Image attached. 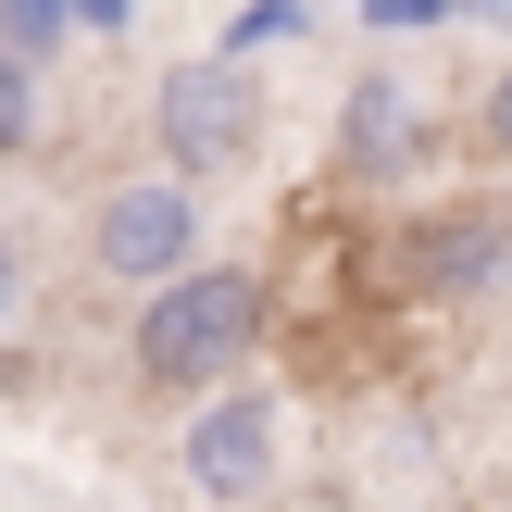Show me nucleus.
<instances>
[{"mask_svg":"<svg viewBox=\"0 0 512 512\" xmlns=\"http://www.w3.org/2000/svg\"><path fill=\"white\" fill-rule=\"evenodd\" d=\"M200 250H213V200H200V175L150 163V175L88 188V275H100V288H163V275H188Z\"/></svg>","mask_w":512,"mask_h":512,"instance_id":"nucleus-2","label":"nucleus"},{"mask_svg":"<svg viewBox=\"0 0 512 512\" xmlns=\"http://www.w3.org/2000/svg\"><path fill=\"white\" fill-rule=\"evenodd\" d=\"M475 150H488V163H512V63L475 88Z\"/></svg>","mask_w":512,"mask_h":512,"instance_id":"nucleus-9","label":"nucleus"},{"mask_svg":"<svg viewBox=\"0 0 512 512\" xmlns=\"http://www.w3.org/2000/svg\"><path fill=\"white\" fill-rule=\"evenodd\" d=\"M263 313H275V275L263 263H213L200 250L188 275L138 288V325H125V388L138 400H200L263 350Z\"/></svg>","mask_w":512,"mask_h":512,"instance_id":"nucleus-1","label":"nucleus"},{"mask_svg":"<svg viewBox=\"0 0 512 512\" xmlns=\"http://www.w3.org/2000/svg\"><path fill=\"white\" fill-rule=\"evenodd\" d=\"M38 138V75H25V50H0V150Z\"/></svg>","mask_w":512,"mask_h":512,"instance_id":"nucleus-8","label":"nucleus"},{"mask_svg":"<svg viewBox=\"0 0 512 512\" xmlns=\"http://www.w3.org/2000/svg\"><path fill=\"white\" fill-rule=\"evenodd\" d=\"M338 163L363 175V188H413V163H425V113H413V88H400V75H363V88L338 100Z\"/></svg>","mask_w":512,"mask_h":512,"instance_id":"nucleus-6","label":"nucleus"},{"mask_svg":"<svg viewBox=\"0 0 512 512\" xmlns=\"http://www.w3.org/2000/svg\"><path fill=\"white\" fill-rule=\"evenodd\" d=\"M0 25H13V50H38V38H63V0H0Z\"/></svg>","mask_w":512,"mask_h":512,"instance_id":"nucleus-10","label":"nucleus"},{"mask_svg":"<svg viewBox=\"0 0 512 512\" xmlns=\"http://www.w3.org/2000/svg\"><path fill=\"white\" fill-rule=\"evenodd\" d=\"M388 288L400 300H512V200L500 188L413 200L388 238Z\"/></svg>","mask_w":512,"mask_h":512,"instance_id":"nucleus-3","label":"nucleus"},{"mask_svg":"<svg viewBox=\"0 0 512 512\" xmlns=\"http://www.w3.org/2000/svg\"><path fill=\"white\" fill-rule=\"evenodd\" d=\"M25 300H38V238H25V225H0V338L25 325Z\"/></svg>","mask_w":512,"mask_h":512,"instance_id":"nucleus-7","label":"nucleus"},{"mask_svg":"<svg viewBox=\"0 0 512 512\" xmlns=\"http://www.w3.org/2000/svg\"><path fill=\"white\" fill-rule=\"evenodd\" d=\"M175 463H188V488L213 500V512H250V500H275V475H288V400L263 388V375H225V388H200L188 400V438H175Z\"/></svg>","mask_w":512,"mask_h":512,"instance_id":"nucleus-4","label":"nucleus"},{"mask_svg":"<svg viewBox=\"0 0 512 512\" xmlns=\"http://www.w3.org/2000/svg\"><path fill=\"white\" fill-rule=\"evenodd\" d=\"M150 150H163L175 175H238L250 150H263V88H250L238 63H175L163 88H150Z\"/></svg>","mask_w":512,"mask_h":512,"instance_id":"nucleus-5","label":"nucleus"}]
</instances>
